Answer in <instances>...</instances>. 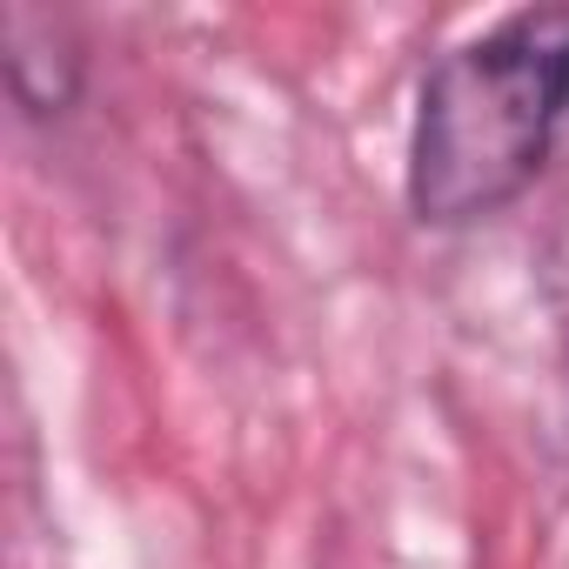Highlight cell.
I'll list each match as a JSON object with an SVG mask.
<instances>
[{
    "label": "cell",
    "mask_w": 569,
    "mask_h": 569,
    "mask_svg": "<svg viewBox=\"0 0 569 569\" xmlns=\"http://www.w3.org/2000/svg\"><path fill=\"white\" fill-rule=\"evenodd\" d=\"M569 121V8H516L429 61L409 121L402 194L422 228L502 214Z\"/></svg>",
    "instance_id": "1"
},
{
    "label": "cell",
    "mask_w": 569,
    "mask_h": 569,
    "mask_svg": "<svg viewBox=\"0 0 569 569\" xmlns=\"http://www.w3.org/2000/svg\"><path fill=\"white\" fill-rule=\"evenodd\" d=\"M88 54L41 14H8V88L28 121H61L81 101Z\"/></svg>",
    "instance_id": "2"
}]
</instances>
